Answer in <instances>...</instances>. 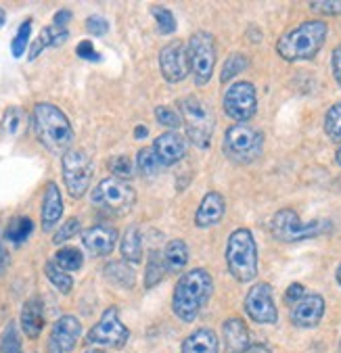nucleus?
<instances>
[{"mask_svg": "<svg viewBox=\"0 0 341 353\" xmlns=\"http://www.w3.org/2000/svg\"><path fill=\"white\" fill-rule=\"evenodd\" d=\"M335 161L341 165V147H339V149H337V153H335Z\"/></svg>", "mask_w": 341, "mask_h": 353, "instance_id": "603ef678", "label": "nucleus"}, {"mask_svg": "<svg viewBox=\"0 0 341 353\" xmlns=\"http://www.w3.org/2000/svg\"><path fill=\"white\" fill-rule=\"evenodd\" d=\"M44 274H46V278L50 280V285H52L57 291H61L63 295H67V293H70V291L74 289V280H72V276L67 274L65 270H61V268L55 263V259H48V261H46Z\"/></svg>", "mask_w": 341, "mask_h": 353, "instance_id": "cd10ccee", "label": "nucleus"}, {"mask_svg": "<svg viewBox=\"0 0 341 353\" xmlns=\"http://www.w3.org/2000/svg\"><path fill=\"white\" fill-rule=\"evenodd\" d=\"M44 326V305L40 297H32L23 303L21 310V328L26 332V336L30 339H38Z\"/></svg>", "mask_w": 341, "mask_h": 353, "instance_id": "4be33fe9", "label": "nucleus"}, {"mask_svg": "<svg viewBox=\"0 0 341 353\" xmlns=\"http://www.w3.org/2000/svg\"><path fill=\"white\" fill-rule=\"evenodd\" d=\"M103 272H105V278L115 287H121V289H132L134 287V280H136L134 270L124 261H111V263L105 265Z\"/></svg>", "mask_w": 341, "mask_h": 353, "instance_id": "a878e982", "label": "nucleus"}, {"mask_svg": "<svg viewBox=\"0 0 341 353\" xmlns=\"http://www.w3.org/2000/svg\"><path fill=\"white\" fill-rule=\"evenodd\" d=\"M222 107L226 111V115L231 119H235L237 123H245L249 121L255 111H257V94L251 82H235L228 86V90L224 92V101Z\"/></svg>", "mask_w": 341, "mask_h": 353, "instance_id": "9b49d317", "label": "nucleus"}, {"mask_svg": "<svg viewBox=\"0 0 341 353\" xmlns=\"http://www.w3.org/2000/svg\"><path fill=\"white\" fill-rule=\"evenodd\" d=\"M82 334V324L76 316H61L48 339V353H72Z\"/></svg>", "mask_w": 341, "mask_h": 353, "instance_id": "2eb2a0df", "label": "nucleus"}, {"mask_svg": "<svg viewBox=\"0 0 341 353\" xmlns=\"http://www.w3.org/2000/svg\"><path fill=\"white\" fill-rule=\"evenodd\" d=\"M30 36H32V19H26V21L19 26V32H17V36H15L13 42H11V52H13L15 59L23 57V52H26V48H28Z\"/></svg>", "mask_w": 341, "mask_h": 353, "instance_id": "c9c22d12", "label": "nucleus"}, {"mask_svg": "<svg viewBox=\"0 0 341 353\" xmlns=\"http://www.w3.org/2000/svg\"><path fill=\"white\" fill-rule=\"evenodd\" d=\"M324 132L335 143H341V103H335L324 117Z\"/></svg>", "mask_w": 341, "mask_h": 353, "instance_id": "473e14b6", "label": "nucleus"}, {"mask_svg": "<svg viewBox=\"0 0 341 353\" xmlns=\"http://www.w3.org/2000/svg\"><path fill=\"white\" fill-rule=\"evenodd\" d=\"M80 232V222L76 220V218H72V220H67L63 226H61V230H57V234L52 236V243L55 245H61V243H65V241H70L72 236H76Z\"/></svg>", "mask_w": 341, "mask_h": 353, "instance_id": "ea45409f", "label": "nucleus"}, {"mask_svg": "<svg viewBox=\"0 0 341 353\" xmlns=\"http://www.w3.org/2000/svg\"><path fill=\"white\" fill-rule=\"evenodd\" d=\"M339 353H341V343H339Z\"/></svg>", "mask_w": 341, "mask_h": 353, "instance_id": "6e6d98bb", "label": "nucleus"}, {"mask_svg": "<svg viewBox=\"0 0 341 353\" xmlns=\"http://www.w3.org/2000/svg\"><path fill=\"white\" fill-rule=\"evenodd\" d=\"M214 293V280L208 270L195 268L186 272L174 289L172 310L182 322H195Z\"/></svg>", "mask_w": 341, "mask_h": 353, "instance_id": "f257e3e1", "label": "nucleus"}, {"mask_svg": "<svg viewBox=\"0 0 341 353\" xmlns=\"http://www.w3.org/2000/svg\"><path fill=\"white\" fill-rule=\"evenodd\" d=\"M128 336H130V330L121 324L117 307H109V310H105L101 320L88 330L86 341L92 345H105V347L121 349L128 343Z\"/></svg>", "mask_w": 341, "mask_h": 353, "instance_id": "f8f14e48", "label": "nucleus"}, {"mask_svg": "<svg viewBox=\"0 0 341 353\" xmlns=\"http://www.w3.org/2000/svg\"><path fill=\"white\" fill-rule=\"evenodd\" d=\"M136 165H139L143 176H155L162 170V161L153 149H141L136 155Z\"/></svg>", "mask_w": 341, "mask_h": 353, "instance_id": "2f4dec72", "label": "nucleus"}, {"mask_svg": "<svg viewBox=\"0 0 341 353\" xmlns=\"http://www.w3.org/2000/svg\"><path fill=\"white\" fill-rule=\"evenodd\" d=\"M245 312L257 324H275L279 320V312L272 299V289L266 282L253 285L245 297Z\"/></svg>", "mask_w": 341, "mask_h": 353, "instance_id": "4468645a", "label": "nucleus"}, {"mask_svg": "<svg viewBox=\"0 0 341 353\" xmlns=\"http://www.w3.org/2000/svg\"><path fill=\"white\" fill-rule=\"evenodd\" d=\"M327 23L324 21H304L298 28L285 32L277 42V52L285 61H308L318 54L327 40Z\"/></svg>", "mask_w": 341, "mask_h": 353, "instance_id": "7ed1b4c3", "label": "nucleus"}, {"mask_svg": "<svg viewBox=\"0 0 341 353\" xmlns=\"http://www.w3.org/2000/svg\"><path fill=\"white\" fill-rule=\"evenodd\" d=\"M34 132L46 151L55 155H65L67 151H72L76 138L74 128L59 107L50 103H38L34 107Z\"/></svg>", "mask_w": 341, "mask_h": 353, "instance_id": "f03ea898", "label": "nucleus"}, {"mask_svg": "<svg viewBox=\"0 0 341 353\" xmlns=\"http://www.w3.org/2000/svg\"><path fill=\"white\" fill-rule=\"evenodd\" d=\"M222 336L228 353H245L249 349V332L241 318H228L222 324Z\"/></svg>", "mask_w": 341, "mask_h": 353, "instance_id": "412c9836", "label": "nucleus"}, {"mask_svg": "<svg viewBox=\"0 0 341 353\" xmlns=\"http://www.w3.org/2000/svg\"><path fill=\"white\" fill-rule=\"evenodd\" d=\"M182 353H218V336L210 328H197L182 343Z\"/></svg>", "mask_w": 341, "mask_h": 353, "instance_id": "5701e85b", "label": "nucleus"}, {"mask_svg": "<svg viewBox=\"0 0 341 353\" xmlns=\"http://www.w3.org/2000/svg\"><path fill=\"white\" fill-rule=\"evenodd\" d=\"M5 21H7V13H5V9H0V28L5 26Z\"/></svg>", "mask_w": 341, "mask_h": 353, "instance_id": "3c124183", "label": "nucleus"}, {"mask_svg": "<svg viewBox=\"0 0 341 353\" xmlns=\"http://www.w3.org/2000/svg\"><path fill=\"white\" fill-rule=\"evenodd\" d=\"M109 170L115 174V178H130L134 174V163L126 155H115L109 159Z\"/></svg>", "mask_w": 341, "mask_h": 353, "instance_id": "4c0bfd02", "label": "nucleus"}, {"mask_svg": "<svg viewBox=\"0 0 341 353\" xmlns=\"http://www.w3.org/2000/svg\"><path fill=\"white\" fill-rule=\"evenodd\" d=\"M86 30H88L92 36H105L107 30H109V23H107V19L101 17V15H90V17L86 19Z\"/></svg>", "mask_w": 341, "mask_h": 353, "instance_id": "37998d69", "label": "nucleus"}, {"mask_svg": "<svg viewBox=\"0 0 341 353\" xmlns=\"http://www.w3.org/2000/svg\"><path fill=\"white\" fill-rule=\"evenodd\" d=\"M337 280H339V287H341V265L337 268Z\"/></svg>", "mask_w": 341, "mask_h": 353, "instance_id": "864d4df0", "label": "nucleus"}, {"mask_svg": "<svg viewBox=\"0 0 341 353\" xmlns=\"http://www.w3.org/2000/svg\"><path fill=\"white\" fill-rule=\"evenodd\" d=\"M21 121H23V115H21L19 107H9L3 115V128L9 134H17L21 128Z\"/></svg>", "mask_w": 341, "mask_h": 353, "instance_id": "58836bf2", "label": "nucleus"}, {"mask_svg": "<svg viewBox=\"0 0 341 353\" xmlns=\"http://www.w3.org/2000/svg\"><path fill=\"white\" fill-rule=\"evenodd\" d=\"M151 13H153V17L157 21L159 34L168 36V34H172L176 30V19H174V13L170 9H166V7H153Z\"/></svg>", "mask_w": 341, "mask_h": 353, "instance_id": "e433bc0d", "label": "nucleus"}, {"mask_svg": "<svg viewBox=\"0 0 341 353\" xmlns=\"http://www.w3.org/2000/svg\"><path fill=\"white\" fill-rule=\"evenodd\" d=\"M155 119L162 123V125H168V128H178L182 123L180 119V113L170 109V107H157L155 109Z\"/></svg>", "mask_w": 341, "mask_h": 353, "instance_id": "a19ab883", "label": "nucleus"}, {"mask_svg": "<svg viewBox=\"0 0 341 353\" xmlns=\"http://www.w3.org/2000/svg\"><path fill=\"white\" fill-rule=\"evenodd\" d=\"M178 113L186 128V136L191 143L199 149H208L216 123L214 111L195 97H184L178 101Z\"/></svg>", "mask_w": 341, "mask_h": 353, "instance_id": "39448f33", "label": "nucleus"}, {"mask_svg": "<svg viewBox=\"0 0 341 353\" xmlns=\"http://www.w3.org/2000/svg\"><path fill=\"white\" fill-rule=\"evenodd\" d=\"M82 243L92 257L109 255L117 243V230L113 226H107V224L90 226L88 230L82 232Z\"/></svg>", "mask_w": 341, "mask_h": 353, "instance_id": "dca6fc26", "label": "nucleus"}, {"mask_svg": "<svg viewBox=\"0 0 341 353\" xmlns=\"http://www.w3.org/2000/svg\"><path fill=\"white\" fill-rule=\"evenodd\" d=\"M310 9L322 15H341V0H318V3H310Z\"/></svg>", "mask_w": 341, "mask_h": 353, "instance_id": "79ce46f5", "label": "nucleus"}, {"mask_svg": "<svg viewBox=\"0 0 341 353\" xmlns=\"http://www.w3.org/2000/svg\"><path fill=\"white\" fill-rule=\"evenodd\" d=\"M153 151L157 153L162 165H174L186 155V143L178 132H164L155 138Z\"/></svg>", "mask_w": 341, "mask_h": 353, "instance_id": "a211bd4d", "label": "nucleus"}, {"mask_svg": "<svg viewBox=\"0 0 341 353\" xmlns=\"http://www.w3.org/2000/svg\"><path fill=\"white\" fill-rule=\"evenodd\" d=\"M67 38H70V32H67V30H59V28H44V30L40 32L38 40L32 44L28 59H30V61H34V59H36L44 48H48V46H61Z\"/></svg>", "mask_w": 341, "mask_h": 353, "instance_id": "393cba45", "label": "nucleus"}, {"mask_svg": "<svg viewBox=\"0 0 341 353\" xmlns=\"http://www.w3.org/2000/svg\"><path fill=\"white\" fill-rule=\"evenodd\" d=\"M61 214H63L61 190L55 182H48L44 186V196H42V228L52 230L61 220Z\"/></svg>", "mask_w": 341, "mask_h": 353, "instance_id": "aec40b11", "label": "nucleus"}, {"mask_svg": "<svg viewBox=\"0 0 341 353\" xmlns=\"http://www.w3.org/2000/svg\"><path fill=\"white\" fill-rule=\"evenodd\" d=\"M164 259H166V265L170 272H180L186 261H188V247L184 241L180 239H174L166 245L164 249Z\"/></svg>", "mask_w": 341, "mask_h": 353, "instance_id": "bb28decb", "label": "nucleus"}, {"mask_svg": "<svg viewBox=\"0 0 341 353\" xmlns=\"http://www.w3.org/2000/svg\"><path fill=\"white\" fill-rule=\"evenodd\" d=\"M304 297V287L300 285V282H293V285L287 289V293H285V301L289 303V305H295L300 299Z\"/></svg>", "mask_w": 341, "mask_h": 353, "instance_id": "a18cd8bd", "label": "nucleus"}, {"mask_svg": "<svg viewBox=\"0 0 341 353\" xmlns=\"http://www.w3.org/2000/svg\"><path fill=\"white\" fill-rule=\"evenodd\" d=\"M226 265L235 280L251 282L257 276V249L251 230L237 228L226 243Z\"/></svg>", "mask_w": 341, "mask_h": 353, "instance_id": "20e7f679", "label": "nucleus"}, {"mask_svg": "<svg viewBox=\"0 0 341 353\" xmlns=\"http://www.w3.org/2000/svg\"><path fill=\"white\" fill-rule=\"evenodd\" d=\"M333 76L337 84L341 86V44L333 50Z\"/></svg>", "mask_w": 341, "mask_h": 353, "instance_id": "de8ad7c7", "label": "nucleus"}, {"mask_svg": "<svg viewBox=\"0 0 341 353\" xmlns=\"http://www.w3.org/2000/svg\"><path fill=\"white\" fill-rule=\"evenodd\" d=\"M5 268H7V251L3 245V230H0V274L5 272Z\"/></svg>", "mask_w": 341, "mask_h": 353, "instance_id": "09e8293b", "label": "nucleus"}, {"mask_svg": "<svg viewBox=\"0 0 341 353\" xmlns=\"http://www.w3.org/2000/svg\"><path fill=\"white\" fill-rule=\"evenodd\" d=\"M224 209H226L224 196L220 192H208L203 196L197 214H195V226L210 228V226L218 224L224 218Z\"/></svg>", "mask_w": 341, "mask_h": 353, "instance_id": "6ab92c4d", "label": "nucleus"}, {"mask_svg": "<svg viewBox=\"0 0 341 353\" xmlns=\"http://www.w3.org/2000/svg\"><path fill=\"white\" fill-rule=\"evenodd\" d=\"M84 353H105V351H99V349H88V351H84Z\"/></svg>", "mask_w": 341, "mask_h": 353, "instance_id": "5fc2aeb1", "label": "nucleus"}, {"mask_svg": "<svg viewBox=\"0 0 341 353\" xmlns=\"http://www.w3.org/2000/svg\"><path fill=\"white\" fill-rule=\"evenodd\" d=\"M119 251H121V257L128 263H141V259H143V239H141V230L139 228L130 226L124 232Z\"/></svg>", "mask_w": 341, "mask_h": 353, "instance_id": "b1692460", "label": "nucleus"}, {"mask_svg": "<svg viewBox=\"0 0 341 353\" xmlns=\"http://www.w3.org/2000/svg\"><path fill=\"white\" fill-rule=\"evenodd\" d=\"M61 168H63V182H65V188L70 192V196L82 199L86 194L92 174H95L90 157L80 149H72L63 155Z\"/></svg>", "mask_w": 341, "mask_h": 353, "instance_id": "9d476101", "label": "nucleus"}, {"mask_svg": "<svg viewBox=\"0 0 341 353\" xmlns=\"http://www.w3.org/2000/svg\"><path fill=\"white\" fill-rule=\"evenodd\" d=\"M90 203L97 209L105 211V214L126 216L136 203V192L128 182L119 178H105L95 186L90 194Z\"/></svg>", "mask_w": 341, "mask_h": 353, "instance_id": "423d86ee", "label": "nucleus"}, {"mask_svg": "<svg viewBox=\"0 0 341 353\" xmlns=\"http://www.w3.org/2000/svg\"><path fill=\"white\" fill-rule=\"evenodd\" d=\"M147 134H149V128L147 125H139V128H136V132H134V138L141 140V138H147Z\"/></svg>", "mask_w": 341, "mask_h": 353, "instance_id": "8fccbe9b", "label": "nucleus"}, {"mask_svg": "<svg viewBox=\"0 0 341 353\" xmlns=\"http://www.w3.org/2000/svg\"><path fill=\"white\" fill-rule=\"evenodd\" d=\"M32 230H34V222H32L30 218H26V216H17V218H13V220L9 222L5 236H7V241H11L13 245H21L23 241L30 239Z\"/></svg>", "mask_w": 341, "mask_h": 353, "instance_id": "c85d7f7f", "label": "nucleus"}, {"mask_svg": "<svg viewBox=\"0 0 341 353\" xmlns=\"http://www.w3.org/2000/svg\"><path fill=\"white\" fill-rule=\"evenodd\" d=\"M324 299L320 295H304L291 310V322L300 328H312L322 320Z\"/></svg>", "mask_w": 341, "mask_h": 353, "instance_id": "f3484780", "label": "nucleus"}, {"mask_svg": "<svg viewBox=\"0 0 341 353\" xmlns=\"http://www.w3.org/2000/svg\"><path fill=\"white\" fill-rule=\"evenodd\" d=\"M270 230L275 234V239L283 243H298V241H306V239H314L322 234L324 230H329V222L304 224L293 209H281L275 214V218H272Z\"/></svg>", "mask_w": 341, "mask_h": 353, "instance_id": "1a4fd4ad", "label": "nucleus"}, {"mask_svg": "<svg viewBox=\"0 0 341 353\" xmlns=\"http://www.w3.org/2000/svg\"><path fill=\"white\" fill-rule=\"evenodd\" d=\"M159 69L162 76L170 84L182 82L188 72H191V63H188V48L184 46L182 40H172L166 44L159 52Z\"/></svg>", "mask_w": 341, "mask_h": 353, "instance_id": "ddd939ff", "label": "nucleus"}, {"mask_svg": "<svg viewBox=\"0 0 341 353\" xmlns=\"http://www.w3.org/2000/svg\"><path fill=\"white\" fill-rule=\"evenodd\" d=\"M70 19H72V11L61 9V11H57V15L52 17V26L59 28V30H65V26L70 23Z\"/></svg>", "mask_w": 341, "mask_h": 353, "instance_id": "49530a36", "label": "nucleus"}, {"mask_svg": "<svg viewBox=\"0 0 341 353\" xmlns=\"http://www.w3.org/2000/svg\"><path fill=\"white\" fill-rule=\"evenodd\" d=\"M82 261H84L82 251L76 249V247H63V249H59L57 255H55V263H57L61 270H65V272L80 270V268H82Z\"/></svg>", "mask_w": 341, "mask_h": 353, "instance_id": "7c9ffc66", "label": "nucleus"}, {"mask_svg": "<svg viewBox=\"0 0 341 353\" xmlns=\"http://www.w3.org/2000/svg\"><path fill=\"white\" fill-rule=\"evenodd\" d=\"M264 136L247 123H235L224 134V155L235 163H251L262 155Z\"/></svg>", "mask_w": 341, "mask_h": 353, "instance_id": "0eeeda50", "label": "nucleus"}, {"mask_svg": "<svg viewBox=\"0 0 341 353\" xmlns=\"http://www.w3.org/2000/svg\"><path fill=\"white\" fill-rule=\"evenodd\" d=\"M76 54L80 57V59H84V61H101V54L95 50V46H92V42H88V40H82L80 44H78V48H76Z\"/></svg>", "mask_w": 341, "mask_h": 353, "instance_id": "c03bdc74", "label": "nucleus"}, {"mask_svg": "<svg viewBox=\"0 0 341 353\" xmlns=\"http://www.w3.org/2000/svg\"><path fill=\"white\" fill-rule=\"evenodd\" d=\"M168 272V265H166V259L162 257L159 251H151L149 253V263H147V270H145V287L151 289L155 287L157 282L166 276Z\"/></svg>", "mask_w": 341, "mask_h": 353, "instance_id": "c756f323", "label": "nucleus"}, {"mask_svg": "<svg viewBox=\"0 0 341 353\" xmlns=\"http://www.w3.org/2000/svg\"><path fill=\"white\" fill-rule=\"evenodd\" d=\"M0 353H23L19 332H17V326L13 322L7 324L3 336H0Z\"/></svg>", "mask_w": 341, "mask_h": 353, "instance_id": "f704fd0d", "label": "nucleus"}, {"mask_svg": "<svg viewBox=\"0 0 341 353\" xmlns=\"http://www.w3.org/2000/svg\"><path fill=\"white\" fill-rule=\"evenodd\" d=\"M247 63H249V59H247L245 54H241V52H235V54H231V57L226 59L224 67H222L220 80H222V82H228V80H233L235 76H239V74L243 72V69L247 67Z\"/></svg>", "mask_w": 341, "mask_h": 353, "instance_id": "72a5a7b5", "label": "nucleus"}, {"mask_svg": "<svg viewBox=\"0 0 341 353\" xmlns=\"http://www.w3.org/2000/svg\"><path fill=\"white\" fill-rule=\"evenodd\" d=\"M188 63L191 74L199 86H206L212 80L216 65V38L208 32H197L188 40Z\"/></svg>", "mask_w": 341, "mask_h": 353, "instance_id": "6e6552de", "label": "nucleus"}]
</instances>
